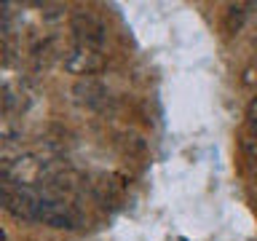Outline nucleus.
I'll use <instances>...</instances> for the list:
<instances>
[{
	"instance_id": "nucleus-1",
	"label": "nucleus",
	"mask_w": 257,
	"mask_h": 241,
	"mask_svg": "<svg viewBox=\"0 0 257 241\" xmlns=\"http://www.w3.org/2000/svg\"><path fill=\"white\" fill-rule=\"evenodd\" d=\"M64 67H67L72 75H91V72H96V70L104 67V59H102V54L96 51V48L80 46V43H78V46L67 54Z\"/></svg>"
},
{
	"instance_id": "nucleus-2",
	"label": "nucleus",
	"mask_w": 257,
	"mask_h": 241,
	"mask_svg": "<svg viewBox=\"0 0 257 241\" xmlns=\"http://www.w3.org/2000/svg\"><path fill=\"white\" fill-rule=\"evenodd\" d=\"M35 220L43 225H51V228H75V212L67 204L51 198H40Z\"/></svg>"
},
{
	"instance_id": "nucleus-3",
	"label": "nucleus",
	"mask_w": 257,
	"mask_h": 241,
	"mask_svg": "<svg viewBox=\"0 0 257 241\" xmlns=\"http://www.w3.org/2000/svg\"><path fill=\"white\" fill-rule=\"evenodd\" d=\"M3 198H6V209L22 220H35L38 214V204H40V196H35L32 190H24V188H8L3 190Z\"/></svg>"
},
{
	"instance_id": "nucleus-4",
	"label": "nucleus",
	"mask_w": 257,
	"mask_h": 241,
	"mask_svg": "<svg viewBox=\"0 0 257 241\" xmlns=\"http://www.w3.org/2000/svg\"><path fill=\"white\" fill-rule=\"evenodd\" d=\"M72 32H75V38L80 40V46L99 48L102 40H104V27H102V22L96 19L94 14H86V11H80V14L72 16Z\"/></svg>"
},
{
	"instance_id": "nucleus-5",
	"label": "nucleus",
	"mask_w": 257,
	"mask_h": 241,
	"mask_svg": "<svg viewBox=\"0 0 257 241\" xmlns=\"http://www.w3.org/2000/svg\"><path fill=\"white\" fill-rule=\"evenodd\" d=\"M244 150H246L249 161H254V164H257V137H254V140H246V142H244Z\"/></svg>"
},
{
	"instance_id": "nucleus-6",
	"label": "nucleus",
	"mask_w": 257,
	"mask_h": 241,
	"mask_svg": "<svg viewBox=\"0 0 257 241\" xmlns=\"http://www.w3.org/2000/svg\"><path fill=\"white\" fill-rule=\"evenodd\" d=\"M246 115H249V124L257 129V99H252V104H249V110H246Z\"/></svg>"
}]
</instances>
